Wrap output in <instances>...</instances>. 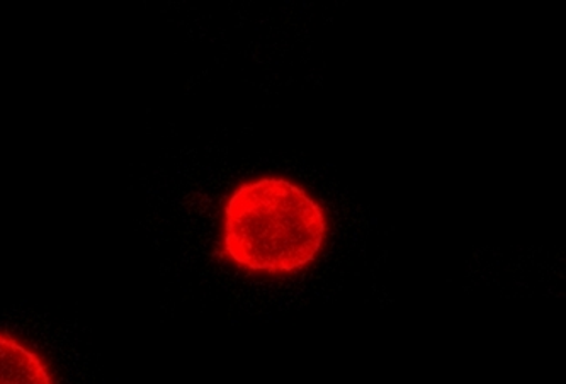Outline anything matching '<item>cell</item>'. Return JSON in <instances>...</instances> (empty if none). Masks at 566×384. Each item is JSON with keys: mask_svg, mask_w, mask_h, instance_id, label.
Returning <instances> with one entry per match:
<instances>
[{"mask_svg": "<svg viewBox=\"0 0 566 384\" xmlns=\"http://www.w3.org/2000/svg\"><path fill=\"white\" fill-rule=\"evenodd\" d=\"M327 231L322 206L281 177L242 184L224 205V256L254 274L305 271L321 257Z\"/></svg>", "mask_w": 566, "mask_h": 384, "instance_id": "1", "label": "cell"}, {"mask_svg": "<svg viewBox=\"0 0 566 384\" xmlns=\"http://www.w3.org/2000/svg\"><path fill=\"white\" fill-rule=\"evenodd\" d=\"M0 384H55L36 352L0 333Z\"/></svg>", "mask_w": 566, "mask_h": 384, "instance_id": "2", "label": "cell"}]
</instances>
